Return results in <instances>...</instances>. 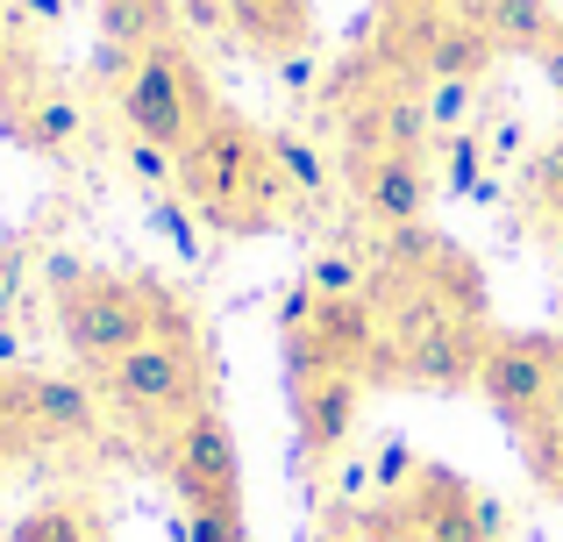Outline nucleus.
Listing matches in <instances>:
<instances>
[{"label":"nucleus","mask_w":563,"mask_h":542,"mask_svg":"<svg viewBox=\"0 0 563 542\" xmlns=\"http://www.w3.org/2000/svg\"><path fill=\"white\" fill-rule=\"evenodd\" d=\"M108 378V400L114 414L129 421L136 435H179L200 407H214V372H207V343H200V321L186 314L179 292H157V329L129 350Z\"/></svg>","instance_id":"f257e3e1"},{"label":"nucleus","mask_w":563,"mask_h":542,"mask_svg":"<svg viewBox=\"0 0 563 542\" xmlns=\"http://www.w3.org/2000/svg\"><path fill=\"white\" fill-rule=\"evenodd\" d=\"M179 193L221 229V236H257L278 214V193H286L272 136H257L243 114H214L179 151Z\"/></svg>","instance_id":"f03ea898"},{"label":"nucleus","mask_w":563,"mask_h":542,"mask_svg":"<svg viewBox=\"0 0 563 542\" xmlns=\"http://www.w3.org/2000/svg\"><path fill=\"white\" fill-rule=\"evenodd\" d=\"M51 286H57V329H65L71 357L93 364V372H114L143 335L157 329V292L151 278L136 272H79L65 257H51Z\"/></svg>","instance_id":"7ed1b4c3"},{"label":"nucleus","mask_w":563,"mask_h":542,"mask_svg":"<svg viewBox=\"0 0 563 542\" xmlns=\"http://www.w3.org/2000/svg\"><path fill=\"white\" fill-rule=\"evenodd\" d=\"M114 108H122L129 136H136V143H157V151H172V157H179L186 143L221 114L214 108V86H207V71L192 65V51H186L179 36L136 51V65L122 71Z\"/></svg>","instance_id":"20e7f679"},{"label":"nucleus","mask_w":563,"mask_h":542,"mask_svg":"<svg viewBox=\"0 0 563 542\" xmlns=\"http://www.w3.org/2000/svg\"><path fill=\"white\" fill-rule=\"evenodd\" d=\"M478 392L493 400V414H507L514 429H542L550 414H563V335L550 329H514L493 335L478 364Z\"/></svg>","instance_id":"39448f33"},{"label":"nucleus","mask_w":563,"mask_h":542,"mask_svg":"<svg viewBox=\"0 0 563 542\" xmlns=\"http://www.w3.org/2000/svg\"><path fill=\"white\" fill-rule=\"evenodd\" d=\"M172 486L186 507H214V500H243V464H235V429L200 407L179 435H172Z\"/></svg>","instance_id":"423d86ee"},{"label":"nucleus","mask_w":563,"mask_h":542,"mask_svg":"<svg viewBox=\"0 0 563 542\" xmlns=\"http://www.w3.org/2000/svg\"><path fill=\"white\" fill-rule=\"evenodd\" d=\"M428 193H435V179H428L421 151H407V143H385V151H364L357 157V200L372 208V222L421 229Z\"/></svg>","instance_id":"0eeeda50"},{"label":"nucleus","mask_w":563,"mask_h":542,"mask_svg":"<svg viewBox=\"0 0 563 542\" xmlns=\"http://www.w3.org/2000/svg\"><path fill=\"white\" fill-rule=\"evenodd\" d=\"M357 407H364V372L292 378V435H300L307 457H335L357 429Z\"/></svg>","instance_id":"6e6552de"},{"label":"nucleus","mask_w":563,"mask_h":542,"mask_svg":"<svg viewBox=\"0 0 563 542\" xmlns=\"http://www.w3.org/2000/svg\"><path fill=\"white\" fill-rule=\"evenodd\" d=\"M399 500H407L421 542H493V515H485V500L456 472H442V464H421Z\"/></svg>","instance_id":"1a4fd4ad"},{"label":"nucleus","mask_w":563,"mask_h":542,"mask_svg":"<svg viewBox=\"0 0 563 542\" xmlns=\"http://www.w3.org/2000/svg\"><path fill=\"white\" fill-rule=\"evenodd\" d=\"M493 57H499V36H493V29H485L478 14L450 8L435 29H428L421 65H428V79H464V86H478L485 71H493Z\"/></svg>","instance_id":"9d476101"},{"label":"nucleus","mask_w":563,"mask_h":542,"mask_svg":"<svg viewBox=\"0 0 563 542\" xmlns=\"http://www.w3.org/2000/svg\"><path fill=\"white\" fill-rule=\"evenodd\" d=\"M229 29L264 57H292L314 36V0H229Z\"/></svg>","instance_id":"9b49d317"},{"label":"nucleus","mask_w":563,"mask_h":542,"mask_svg":"<svg viewBox=\"0 0 563 542\" xmlns=\"http://www.w3.org/2000/svg\"><path fill=\"white\" fill-rule=\"evenodd\" d=\"M100 407L93 392L79 386V378H29V429H36V443H65V435H93Z\"/></svg>","instance_id":"f8f14e48"},{"label":"nucleus","mask_w":563,"mask_h":542,"mask_svg":"<svg viewBox=\"0 0 563 542\" xmlns=\"http://www.w3.org/2000/svg\"><path fill=\"white\" fill-rule=\"evenodd\" d=\"M456 8L478 14V22L499 36V51H542V43L556 36L550 0H456Z\"/></svg>","instance_id":"ddd939ff"},{"label":"nucleus","mask_w":563,"mask_h":542,"mask_svg":"<svg viewBox=\"0 0 563 542\" xmlns=\"http://www.w3.org/2000/svg\"><path fill=\"white\" fill-rule=\"evenodd\" d=\"M172 14H179V0H100V29H108L114 51H151V43H165Z\"/></svg>","instance_id":"4468645a"},{"label":"nucleus","mask_w":563,"mask_h":542,"mask_svg":"<svg viewBox=\"0 0 563 542\" xmlns=\"http://www.w3.org/2000/svg\"><path fill=\"white\" fill-rule=\"evenodd\" d=\"M79 129H86V114H79V100H65V93H36V100L14 108V136H22L29 151H65Z\"/></svg>","instance_id":"2eb2a0df"},{"label":"nucleus","mask_w":563,"mask_h":542,"mask_svg":"<svg viewBox=\"0 0 563 542\" xmlns=\"http://www.w3.org/2000/svg\"><path fill=\"white\" fill-rule=\"evenodd\" d=\"M8 542H108L100 535V515L79 500H51V507H29L22 521H14Z\"/></svg>","instance_id":"dca6fc26"},{"label":"nucleus","mask_w":563,"mask_h":542,"mask_svg":"<svg viewBox=\"0 0 563 542\" xmlns=\"http://www.w3.org/2000/svg\"><path fill=\"white\" fill-rule=\"evenodd\" d=\"M272 157H278V179H286L292 193H329V157L307 136H272Z\"/></svg>","instance_id":"f3484780"},{"label":"nucleus","mask_w":563,"mask_h":542,"mask_svg":"<svg viewBox=\"0 0 563 542\" xmlns=\"http://www.w3.org/2000/svg\"><path fill=\"white\" fill-rule=\"evenodd\" d=\"M528 200H536L542 222L563 229V136L550 143V151H536V165H528Z\"/></svg>","instance_id":"a211bd4d"},{"label":"nucleus","mask_w":563,"mask_h":542,"mask_svg":"<svg viewBox=\"0 0 563 542\" xmlns=\"http://www.w3.org/2000/svg\"><path fill=\"white\" fill-rule=\"evenodd\" d=\"M357 257H350V251H321L314 257V265H307V292H314V300H364V292H357Z\"/></svg>","instance_id":"6ab92c4d"},{"label":"nucleus","mask_w":563,"mask_h":542,"mask_svg":"<svg viewBox=\"0 0 563 542\" xmlns=\"http://www.w3.org/2000/svg\"><path fill=\"white\" fill-rule=\"evenodd\" d=\"M357 542H421V529H413L407 500H378L372 515L357 521Z\"/></svg>","instance_id":"aec40b11"},{"label":"nucleus","mask_w":563,"mask_h":542,"mask_svg":"<svg viewBox=\"0 0 563 542\" xmlns=\"http://www.w3.org/2000/svg\"><path fill=\"white\" fill-rule=\"evenodd\" d=\"M528 443H536L528 450V457H536V478L550 493H563V414H550L542 429H528Z\"/></svg>","instance_id":"412c9836"},{"label":"nucleus","mask_w":563,"mask_h":542,"mask_svg":"<svg viewBox=\"0 0 563 542\" xmlns=\"http://www.w3.org/2000/svg\"><path fill=\"white\" fill-rule=\"evenodd\" d=\"M421 108H428V122L450 129V122H464V114H471V86L464 79H435V93H428Z\"/></svg>","instance_id":"4be33fe9"},{"label":"nucleus","mask_w":563,"mask_h":542,"mask_svg":"<svg viewBox=\"0 0 563 542\" xmlns=\"http://www.w3.org/2000/svg\"><path fill=\"white\" fill-rule=\"evenodd\" d=\"M129 165H136L143 186H179V157L157 151V143H136V151H129Z\"/></svg>","instance_id":"5701e85b"},{"label":"nucleus","mask_w":563,"mask_h":542,"mask_svg":"<svg viewBox=\"0 0 563 542\" xmlns=\"http://www.w3.org/2000/svg\"><path fill=\"white\" fill-rule=\"evenodd\" d=\"M413 472H421V457H413L407 443H385V457H378V486H399V493H407V486H413Z\"/></svg>","instance_id":"b1692460"},{"label":"nucleus","mask_w":563,"mask_h":542,"mask_svg":"<svg viewBox=\"0 0 563 542\" xmlns=\"http://www.w3.org/2000/svg\"><path fill=\"white\" fill-rule=\"evenodd\" d=\"M450 179H456V186H471V179H478V143H471V136L450 151Z\"/></svg>","instance_id":"393cba45"},{"label":"nucleus","mask_w":563,"mask_h":542,"mask_svg":"<svg viewBox=\"0 0 563 542\" xmlns=\"http://www.w3.org/2000/svg\"><path fill=\"white\" fill-rule=\"evenodd\" d=\"M542 65H550V86H556V93H563V29H556L550 43H542Z\"/></svg>","instance_id":"a878e982"},{"label":"nucleus","mask_w":563,"mask_h":542,"mask_svg":"<svg viewBox=\"0 0 563 542\" xmlns=\"http://www.w3.org/2000/svg\"><path fill=\"white\" fill-rule=\"evenodd\" d=\"M0 51H8V22H0Z\"/></svg>","instance_id":"bb28decb"}]
</instances>
